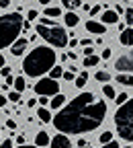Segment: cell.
Wrapping results in <instances>:
<instances>
[{"label":"cell","mask_w":133,"mask_h":148,"mask_svg":"<svg viewBox=\"0 0 133 148\" xmlns=\"http://www.w3.org/2000/svg\"><path fill=\"white\" fill-rule=\"evenodd\" d=\"M107 115V103L94 99L92 92H82L68 103L53 117V125L62 134H84L94 132Z\"/></svg>","instance_id":"6da1fadb"},{"label":"cell","mask_w":133,"mask_h":148,"mask_svg":"<svg viewBox=\"0 0 133 148\" xmlns=\"http://www.w3.org/2000/svg\"><path fill=\"white\" fill-rule=\"evenodd\" d=\"M53 66H55V51L51 47H35L23 60V72L33 78H39L45 72H51Z\"/></svg>","instance_id":"7a4b0ae2"},{"label":"cell","mask_w":133,"mask_h":148,"mask_svg":"<svg viewBox=\"0 0 133 148\" xmlns=\"http://www.w3.org/2000/svg\"><path fill=\"white\" fill-rule=\"evenodd\" d=\"M23 16L18 12H6L0 14V49L12 45L18 39V33L23 29Z\"/></svg>","instance_id":"3957f363"},{"label":"cell","mask_w":133,"mask_h":148,"mask_svg":"<svg viewBox=\"0 0 133 148\" xmlns=\"http://www.w3.org/2000/svg\"><path fill=\"white\" fill-rule=\"evenodd\" d=\"M115 125H117V134L123 140L133 142V99H129L125 105H121L115 111Z\"/></svg>","instance_id":"277c9868"},{"label":"cell","mask_w":133,"mask_h":148,"mask_svg":"<svg viewBox=\"0 0 133 148\" xmlns=\"http://www.w3.org/2000/svg\"><path fill=\"white\" fill-rule=\"evenodd\" d=\"M35 33L37 35H41L43 39L49 43V45H53V47H66L68 43H70V37L66 35V31L62 29V27H58V25H51V27H47V25H37L35 27Z\"/></svg>","instance_id":"5b68a950"},{"label":"cell","mask_w":133,"mask_h":148,"mask_svg":"<svg viewBox=\"0 0 133 148\" xmlns=\"http://www.w3.org/2000/svg\"><path fill=\"white\" fill-rule=\"evenodd\" d=\"M35 92L39 97H55L60 95V84L53 78H39L35 84Z\"/></svg>","instance_id":"8992f818"},{"label":"cell","mask_w":133,"mask_h":148,"mask_svg":"<svg viewBox=\"0 0 133 148\" xmlns=\"http://www.w3.org/2000/svg\"><path fill=\"white\" fill-rule=\"evenodd\" d=\"M115 68L119 72H133V49L127 51L125 56H121V58L115 62Z\"/></svg>","instance_id":"52a82bcc"},{"label":"cell","mask_w":133,"mask_h":148,"mask_svg":"<svg viewBox=\"0 0 133 148\" xmlns=\"http://www.w3.org/2000/svg\"><path fill=\"white\" fill-rule=\"evenodd\" d=\"M51 148H72V142L66 134H58L55 138H51Z\"/></svg>","instance_id":"ba28073f"},{"label":"cell","mask_w":133,"mask_h":148,"mask_svg":"<svg viewBox=\"0 0 133 148\" xmlns=\"http://www.w3.org/2000/svg\"><path fill=\"white\" fill-rule=\"evenodd\" d=\"M86 31L88 33H94V35H102L105 31H107V25H102V23H98V21H86Z\"/></svg>","instance_id":"9c48e42d"},{"label":"cell","mask_w":133,"mask_h":148,"mask_svg":"<svg viewBox=\"0 0 133 148\" xmlns=\"http://www.w3.org/2000/svg\"><path fill=\"white\" fill-rule=\"evenodd\" d=\"M27 43H29V39H16V41L10 45L12 56H23V51L27 49Z\"/></svg>","instance_id":"30bf717a"},{"label":"cell","mask_w":133,"mask_h":148,"mask_svg":"<svg viewBox=\"0 0 133 148\" xmlns=\"http://www.w3.org/2000/svg\"><path fill=\"white\" fill-rule=\"evenodd\" d=\"M119 43L125 45V47H131V45H133V29L121 31V35H119Z\"/></svg>","instance_id":"8fae6325"},{"label":"cell","mask_w":133,"mask_h":148,"mask_svg":"<svg viewBox=\"0 0 133 148\" xmlns=\"http://www.w3.org/2000/svg\"><path fill=\"white\" fill-rule=\"evenodd\" d=\"M119 21V14L115 12V10H105L102 12V25H113V23H117Z\"/></svg>","instance_id":"7c38bea8"},{"label":"cell","mask_w":133,"mask_h":148,"mask_svg":"<svg viewBox=\"0 0 133 148\" xmlns=\"http://www.w3.org/2000/svg\"><path fill=\"white\" fill-rule=\"evenodd\" d=\"M64 21H66V25H68L70 29H74L76 25H78V23H80V16H78V14H76L74 10H70V12H66V16H64Z\"/></svg>","instance_id":"4fadbf2b"},{"label":"cell","mask_w":133,"mask_h":148,"mask_svg":"<svg viewBox=\"0 0 133 148\" xmlns=\"http://www.w3.org/2000/svg\"><path fill=\"white\" fill-rule=\"evenodd\" d=\"M47 144H51V138L47 136V132H39V134L35 136V146H37V148L47 146Z\"/></svg>","instance_id":"5bb4252c"},{"label":"cell","mask_w":133,"mask_h":148,"mask_svg":"<svg viewBox=\"0 0 133 148\" xmlns=\"http://www.w3.org/2000/svg\"><path fill=\"white\" fill-rule=\"evenodd\" d=\"M37 115H39V119L43 121V123H49V121H53V117H51V113H49V109H37Z\"/></svg>","instance_id":"9a60e30c"},{"label":"cell","mask_w":133,"mask_h":148,"mask_svg":"<svg viewBox=\"0 0 133 148\" xmlns=\"http://www.w3.org/2000/svg\"><path fill=\"white\" fill-rule=\"evenodd\" d=\"M64 68L62 66H58V64H55L53 68H51V72H49V78H53V80H58V78H64Z\"/></svg>","instance_id":"2e32d148"},{"label":"cell","mask_w":133,"mask_h":148,"mask_svg":"<svg viewBox=\"0 0 133 148\" xmlns=\"http://www.w3.org/2000/svg\"><path fill=\"white\" fill-rule=\"evenodd\" d=\"M64 103H66V97H64L62 92H60V95H55V97L51 99V103H49V105H51V109H60Z\"/></svg>","instance_id":"e0dca14e"},{"label":"cell","mask_w":133,"mask_h":148,"mask_svg":"<svg viewBox=\"0 0 133 148\" xmlns=\"http://www.w3.org/2000/svg\"><path fill=\"white\" fill-rule=\"evenodd\" d=\"M62 14V8H58V6H47L45 8V16L47 18H58Z\"/></svg>","instance_id":"ac0fdd59"},{"label":"cell","mask_w":133,"mask_h":148,"mask_svg":"<svg viewBox=\"0 0 133 148\" xmlns=\"http://www.w3.org/2000/svg\"><path fill=\"white\" fill-rule=\"evenodd\" d=\"M117 82L119 84H125V86H133V76H131V74H119Z\"/></svg>","instance_id":"d6986e66"},{"label":"cell","mask_w":133,"mask_h":148,"mask_svg":"<svg viewBox=\"0 0 133 148\" xmlns=\"http://www.w3.org/2000/svg\"><path fill=\"white\" fill-rule=\"evenodd\" d=\"M98 62H100V58H98V56H88V58H84V66H86V68L96 66Z\"/></svg>","instance_id":"ffe728a7"},{"label":"cell","mask_w":133,"mask_h":148,"mask_svg":"<svg viewBox=\"0 0 133 148\" xmlns=\"http://www.w3.org/2000/svg\"><path fill=\"white\" fill-rule=\"evenodd\" d=\"M25 86H27V84H25V78H23V76H16V78H14V90H16V92H23Z\"/></svg>","instance_id":"44dd1931"},{"label":"cell","mask_w":133,"mask_h":148,"mask_svg":"<svg viewBox=\"0 0 133 148\" xmlns=\"http://www.w3.org/2000/svg\"><path fill=\"white\" fill-rule=\"evenodd\" d=\"M94 78H96L98 82H109V80H111V74H109V72H105V70H100V72L94 74Z\"/></svg>","instance_id":"7402d4cb"},{"label":"cell","mask_w":133,"mask_h":148,"mask_svg":"<svg viewBox=\"0 0 133 148\" xmlns=\"http://www.w3.org/2000/svg\"><path fill=\"white\" fill-rule=\"evenodd\" d=\"M86 80H88V72H82L78 78H76V86L78 88H84V84H86Z\"/></svg>","instance_id":"603a6c76"},{"label":"cell","mask_w":133,"mask_h":148,"mask_svg":"<svg viewBox=\"0 0 133 148\" xmlns=\"http://www.w3.org/2000/svg\"><path fill=\"white\" fill-rule=\"evenodd\" d=\"M102 92H105V97H109V99H115V97H117V95H115V88H113L111 84H105Z\"/></svg>","instance_id":"cb8c5ba5"},{"label":"cell","mask_w":133,"mask_h":148,"mask_svg":"<svg viewBox=\"0 0 133 148\" xmlns=\"http://www.w3.org/2000/svg\"><path fill=\"white\" fill-rule=\"evenodd\" d=\"M98 140H100V144L105 146V144H109V142H113V134H111V132H102Z\"/></svg>","instance_id":"d4e9b609"},{"label":"cell","mask_w":133,"mask_h":148,"mask_svg":"<svg viewBox=\"0 0 133 148\" xmlns=\"http://www.w3.org/2000/svg\"><path fill=\"white\" fill-rule=\"evenodd\" d=\"M76 72H78V70H76V68L72 66L68 72H64V80H74V74H76Z\"/></svg>","instance_id":"484cf974"},{"label":"cell","mask_w":133,"mask_h":148,"mask_svg":"<svg viewBox=\"0 0 133 148\" xmlns=\"http://www.w3.org/2000/svg\"><path fill=\"white\" fill-rule=\"evenodd\" d=\"M115 101H117V105L121 107V105H125L129 99H127V95H125V92H121V95H117V97H115Z\"/></svg>","instance_id":"4316f807"},{"label":"cell","mask_w":133,"mask_h":148,"mask_svg":"<svg viewBox=\"0 0 133 148\" xmlns=\"http://www.w3.org/2000/svg\"><path fill=\"white\" fill-rule=\"evenodd\" d=\"M125 21H127L129 25H133V8H127V10H125Z\"/></svg>","instance_id":"83f0119b"},{"label":"cell","mask_w":133,"mask_h":148,"mask_svg":"<svg viewBox=\"0 0 133 148\" xmlns=\"http://www.w3.org/2000/svg\"><path fill=\"white\" fill-rule=\"evenodd\" d=\"M8 99H10L12 103H18V99H21V92H16V90H12V92H8Z\"/></svg>","instance_id":"f1b7e54d"},{"label":"cell","mask_w":133,"mask_h":148,"mask_svg":"<svg viewBox=\"0 0 133 148\" xmlns=\"http://www.w3.org/2000/svg\"><path fill=\"white\" fill-rule=\"evenodd\" d=\"M10 72H12V70H10V66H4L2 70H0V74H2L4 78H6V76H10Z\"/></svg>","instance_id":"f546056e"},{"label":"cell","mask_w":133,"mask_h":148,"mask_svg":"<svg viewBox=\"0 0 133 148\" xmlns=\"http://www.w3.org/2000/svg\"><path fill=\"white\" fill-rule=\"evenodd\" d=\"M88 12H90V16L98 14V12H100V6H98V4H96V6H90V10H88Z\"/></svg>","instance_id":"4dcf8cb0"},{"label":"cell","mask_w":133,"mask_h":148,"mask_svg":"<svg viewBox=\"0 0 133 148\" xmlns=\"http://www.w3.org/2000/svg\"><path fill=\"white\" fill-rule=\"evenodd\" d=\"M111 53H113V51H111V47H105V49H102V58H105V60H109V58H111Z\"/></svg>","instance_id":"1f68e13d"},{"label":"cell","mask_w":133,"mask_h":148,"mask_svg":"<svg viewBox=\"0 0 133 148\" xmlns=\"http://www.w3.org/2000/svg\"><path fill=\"white\" fill-rule=\"evenodd\" d=\"M27 18H29V21H35V18H37V10H29L27 12Z\"/></svg>","instance_id":"d6a6232c"},{"label":"cell","mask_w":133,"mask_h":148,"mask_svg":"<svg viewBox=\"0 0 133 148\" xmlns=\"http://www.w3.org/2000/svg\"><path fill=\"white\" fill-rule=\"evenodd\" d=\"M0 148H12V140H4L2 144H0Z\"/></svg>","instance_id":"836d02e7"},{"label":"cell","mask_w":133,"mask_h":148,"mask_svg":"<svg viewBox=\"0 0 133 148\" xmlns=\"http://www.w3.org/2000/svg\"><path fill=\"white\" fill-rule=\"evenodd\" d=\"M102 148H119V142H109V144H105Z\"/></svg>","instance_id":"e575fe53"},{"label":"cell","mask_w":133,"mask_h":148,"mask_svg":"<svg viewBox=\"0 0 133 148\" xmlns=\"http://www.w3.org/2000/svg\"><path fill=\"white\" fill-rule=\"evenodd\" d=\"M78 6H82L80 0H72V10H74V8H78Z\"/></svg>","instance_id":"d590c367"},{"label":"cell","mask_w":133,"mask_h":148,"mask_svg":"<svg viewBox=\"0 0 133 148\" xmlns=\"http://www.w3.org/2000/svg\"><path fill=\"white\" fill-rule=\"evenodd\" d=\"M6 125H8L10 130H14V127H16V121H12V119H6Z\"/></svg>","instance_id":"8d00e7d4"},{"label":"cell","mask_w":133,"mask_h":148,"mask_svg":"<svg viewBox=\"0 0 133 148\" xmlns=\"http://www.w3.org/2000/svg\"><path fill=\"white\" fill-rule=\"evenodd\" d=\"M62 4H64L66 8H70V10H72V0H62Z\"/></svg>","instance_id":"74e56055"},{"label":"cell","mask_w":133,"mask_h":148,"mask_svg":"<svg viewBox=\"0 0 133 148\" xmlns=\"http://www.w3.org/2000/svg\"><path fill=\"white\" fill-rule=\"evenodd\" d=\"M84 56H86V58H88V56H94V53H92V45H90V47H86V51H84Z\"/></svg>","instance_id":"f35d334b"},{"label":"cell","mask_w":133,"mask_h":148,"mask_svg":"<svg viewBox=\"0 0 133 148\" xmlns=\"http://www.w3.org/2000/svg\"><path fill=\"white\" fill-rule=\"evenodd\" d=\"M80 43H82L84 47H90V39H80Z\"/></svg>","instance_id":"ab89813d"},{"label":"cell","mask_w":133,"mask_h":148,"mask_svg":"<svg viewBox=\"0 0 133 148\" xmlns=\"http://www.w3.org/2000/svg\"><path fill=\"white\" fill-rule=\"evenodd\" d=\"M35 105H37L35 99H29V101H27V107H35Z\"/></svg>","instance_id":"60d3db41"},{"label":"cell","mask_w":133,"mask_h":148,"mask_svg":"<svg viewBox=\"0 0 133 148\" xmlns=\"http://www.w3.org/2000/svg\"><path fill=\"white\" fill-rule=\"evenodd\" d=\"M78 146H80V148H86V140L80 138V140H78Z\"/></svg>","instance_id":"b9f144b4"},{"label":"cell","mask_w":133,"mask_h":148,"mask_svg":"<svg viewBox=\"0 0 133 148\" xmlns=\"http://www.w3.org/2000/svg\"><path fill=\"white\" fill-rule=\"evenodd\" d=\"M6 105V97L4 95H0V107H4Z\"/></svg>","instance_id":"7bdbcfd3"},{"label":"cell","mask_w":133,"mask_h":148,"mask_svg":"<svg viewBox=\"0 0 133 148\" xmlns=\"http://www.w3.org/2000/svg\"><path fill=\"white\" fill-rule=\"evenodd\" d=\"M16 142L21 144V146H25V136H18V138H16Z\"/></svg>","instance_id":"ee69618b"},{"label":"cell","mask_w":133,"mask_h":148,"mask_svg":"<svg viewBox=\"0 0 133 148\" xmlns=\"http://www.w3.org/2000/svg\"><path fill=\"white\" fill-rule=\"evenodd\" d=\"M8 4H10V0H0V6H4V8H6Z\"/></svg>","instance_id":"f6af8a7d"},{"label":"cell","mask_w":133,"mask_h":148,"mask_svg":"<svg viewBox=\"0 0 133 148\" xmlns=\"http://www.w3.org/2000/svg\"><path fill=\"white\" fill-rule=\"evenodd\" d=\"M6 84H12V86H14V78H12V76H6Z\"/></svg>","instance_id":"bcb514c9"},{"label":"cell","mask_w":133,"mask_h":148,"mask_svg":"<svg viewBox=\"0 0 133 148\" xmlns=\"http://www.w3.org/2000/svg\"><path fill=\"white\" fill-rule=\"evenodd\" d=\"M78 43H80V41H78V39H74V37L70 39V45H72V47H74V45H78Z\"/></svg>","instance_id":"7dc6e473"},{"label":"cell","mask_w":133,"mask_h":148,"mask_svg":"<svg viewBox=\"0 0 133 148\" xmlns=\"http://www.w3.org/2000/svg\"><path fill=\"white\" fill-rule=\"evenodd\" d=\"M115 12H117V14H119V12H125V10H123V8H121V4H117V6H115Z\"/></svg>","instance_id":"c3c4849f"},{"label":"cell","mask_w":133,"mask_h":148,"mask_svg":"<svg viewBox=\"0 0 133 148\" xmlns=\"http://www.w3.org/2000/svg\"><path fill=\"white\" fill-rule=\"evenodd\" d=\"M39 103L41 105H47V97H39Z\"/></svg>","instance_id":"681fc988"},{"label":"cell","mask_w":133,"mask_h":148,"mask_svg":"<svg viewBox=\"0 0 133 148\" xmlns=\"http://www.w3.org/2000/svg\"><path fill=\"white\" fill-rule=\"evenodd\" d=\"M4 68V56H0V70Z\"/></svg>","instance_id":"f907efd6"},{"label":"cell","mask_w":133,"mask_h":148,"mask_svg":"<svg viewBox=\"0 0 133 148\" xmlns=\"http://www.w3.org/2000/svg\"><path fill=\"white\" fill-rule=\"evenodd\" d=\"M39 2H41V4H49V2H51V0H39Z\"/></svg>","instance_id":"816d5d0a"},{"label":"cell","mask_w":133,"mask_h":148,"mask_svg":"<svg viewBox=\"0 0 133 148\" xmlns=\"http://www.w3.org/2000/svg\"><path fill=\"white\" fill-rule=\"evenodd\" d=\"M18 148H37V146H18Z\"/></svg>","instance_id":"f5cc1de1"},{"label":"cell","mask_w":133,"mask_h":148,"mask_svg":"<svg viewBox=\"0 0 133 148\" xmlns=\"http://www.w3.org/2000/svg\"><path fill=\"white\" fill-rule=\"evenodd\" d=\"M125 148H133V146H125Z\"/></svg>","instance_id":"db71d44e"},{"label":"cell","mask_w":133,"mask_h":148,"mask_svg":"<svg viewBox=\"0 0 133 148\" xmlns=\"http://www.w3.org/2000/svg\"><path fill=\"white\" fill-rule=\"evenodd\" d=\"M86 148H92V146H86Z\"/></svg>","instance_id":"11a10c76"},{"label":"cell","mask_w":133,"mask_h":148,"mask_svg":"<svg viewBox=\"0 0 133 148\" xmlns=\"http://www.w3.org/2000/svg\"><path fill=\"white\" fill-rule=\"evenodd\" d=\"M0 88H2V86H0Z\"/></svg>","instance_id":"9f6ffc18"}]
</instances>
